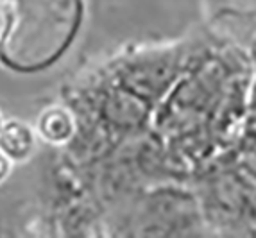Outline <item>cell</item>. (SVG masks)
<instances>
[{"label": "cell", "instance_id": "obj_1", "mask_svg": "<svg viewBox=\"0 0 256 238\" xmlns=\"http://www.w3.org/2000/svg\"><path fill=\"white\" fill-rule=\"evenodd\" d=\"M36 138L32 129L24 122L11 120L0 128V150L13 162H24L32 154Z\"/></svg>", "mask_w": 256, "mask_h": 238}, {"label": "cell", "instance_id": "obj_2", "mask_svg": "<svg viewBox=\"0 0 256 238\" xmlns=\"http://www.w3.org/2000/svg\"><path fill=\"white\" fill-rule=\"evenodd\" d=\"M38 129L43 140L50 144H63L72 136L74 132V120L64 110L52 108L42 113L38 120Z\"/></svg>", "mask_w": 256, "mask_h": 238}, {"label": "cell", "instance_id": "obj_3", "mask_svg": "<svg viewBox=\"0 0 256 238\" xmlns=\"http://www.w3.org/2000/svg\"><path fill=\"white\" fill-rule=\"evenodd\" d=\"M9 174V158L4 152H0V181Z\"/></svg>", "mask_w": 256, "mask_h": 238}, {"label": "cell", "instance_id": "obj_4", "mask_svg": "<svg viewBox=\"0 0 256 238\" xmlns=\"http://www.w3.org/2000/svg\"><path fill=\"white\" fill-rule=\"evenodd\" d=\"M0 128H2V115H0Z\"/></svg>", "mask_w": 256, "mask_h": 238}]
</instances>
